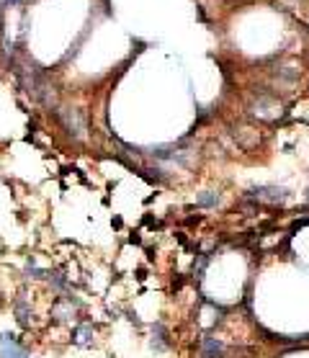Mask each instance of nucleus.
I'll return each instance as SVG.
<instances>
[{"label": "nucleus", "instance_id": "6", "mask_svg": "<svg viewBox=\"0 0 309 358\" xmlns=\"http://www.w3.org/2000/svg\"><path fill=\"white\" fill-rule=\"evenodd\" d=\"M219 201V193H204L199 196V206H214Z\"/></svg>", "mask_w": 309, "mask_h": 358}, {"label": "nucleus", "instance_id": "7", "mask_svg": "<svg viewBox=\"0 0 309 358\" xmlns=\"http://www.w3.org/2000/svg\"><path fill=\"white\" fill-rule=\"evenodd\" d=\"M16 309H18V322H21V325H28V314H26V304H23V299L16 304Z\"/></svg>", "mask_w": 309, "mask_h": 358}, {"label": "nucleus", "instance_id": "5", "mask_svg": "<svg viewBox=\"0 0 309 358\" xmlns=\"http://www.w3.org/2000/svg\"><path fill=\"white\" fill-rule=\"evenodd\" d=\"M204 353H206V358H211V355H219L222 353V343H217V340H206L204 343Z\"/></svg>", "mask_w": 309, "mask_h": 358}, {"label": "nucleus", "instance_id": "2", "mask_svg": "<svg viewBox=\"0 0 309 358\" xmlns=\"http://www.w3.org/2000/svg\"><path fill=\"white\" fill-rule=\"evenodd\" d=\"M0 358H28V353H26V348L18 345L16 335L3 333L0 335Z\"/></svg>", "mask_w": 309, "mask_h": 358}, {"label": "nucleus", "instance_id": "8", "mask_svg": "<svg viewBox=\"0 0 309 358\" xmlns=\"http://www.w3.org/2000/svg\"><path fill=\"white\" fill-rule=\"evenodd\" d=\"M26 273H28L31 278H44V276H47L44 271H39V268H36V265H31V263H28V268H26Z\"/></svg>", "mask_w": 309, "mask_h": 358}, {"label": "nucleus", "instance_id": "10", "mask_svg": "<svg viewBox=\"0 0 309 358\" xmlns=\"http://www.w3.org/2000/svg\"><path fill=\"white\" fill-rule=\"evenodd\" d=\"M306 198H309V191H306Z\"/></svg>", "mask_w": 309, "mask_h": 358}, {"label": "nucleus", "instance_id": "9", "mask_svg": "<svg viewBox=\"0 0 309 358\" xmlns=\"http://www.w3.org/2000/svg\"><path fill=\"white\" fill-rule=\"evenodd\" d=\"M11 3V0H0V16H3V11H6V6Z\"/></svg>", "mask_w": 309, "mask_h": 358}, {"label": "nucleus", "instance_id": "4", "mask_svg": "<svg viewBox=\"0 0 309 358\" xmlns=\"http://www.w3.org/2000/svg\"><path fill=\"white\" fill-rule=\"evenodd\" d=\"M154 330H158V338H152V348L165 350V327L163 325H154Z\"/></svg>", "mask_w": 309, "mask_h": 358}, {"label": "nucleus", "instance_id": "3", "mask_svg": "<svg viewBox=\"0 0 309 358\" xmlns=\"http://www.w3.org/2000/svg\"><path fill=\"white\" fill-rule=\"evenodd\" d=\"M62 124L67 127L70 134H75L77 139H80L85 134V122H83V113L80 111H75V108H67L62 111Z\"/></svg>", "mask_w": 309, "mask_h": 358}, {"label": "nucleus", "instance_id": "1", "mask_svg": "<svg viewBox=\"0 0 309 358\" xmlns=\"http://www.w3.org/2000/svg\"><path fill=\"white\" fill-rule=\"evenodd\" d=\"M255 198H260V201H268V204H281L289 198V191L286 188H279V186H258L250 191Z\"/></svg>", "mask_w": 309, "mask_h": 358}]
</instances>
